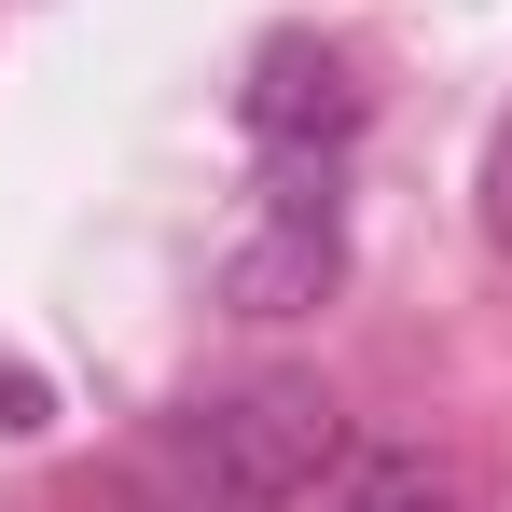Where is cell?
<instances>
[{
    "label": "cell",
    "mask_w": 512,
    "mask_h": 512,
    "mask_svg": "<svg viewBox=\"0 0 512 512\" xmlns=\"http://www.w3.org/2000/svg\"><path fill=\"white\" fill-rule=\"evenodd\" d=\"M236 111H250L263 153H333L346 125H360V84H346L333 42H305V28H277L250 56V84H236Z\"/></svg>",
    "instance_id": "3"
},
{
    "label": "cell",
    "mask_w": 512,
    "mask_h": 512,
    "mask_svg": "<svg viewBox=\"0 0 512 512\" xmlns=\"http://www.w3.org/2000/svg\"><path fill=\"white\" fill-rule=\"evenodd\" d=\"M333 512H471V485H457L443 457H402V443H388V457H346L333 471Z\"/></svg>",
    "instance_id": "4"
},
{
    "label": "cell",
    "mask_w": 512,
    "mask_h": 512,
    "mask_svg": "<svg viewBox=\"0 0 512 512\" xmlns=\"http://www.w3.org/2000/svg\"><path fill=\"white\" fill-rule=\"evenodd\" d=\"M333 277H346V222H333V180L305 167V153H277L263 208L236 222V250H222V305H236V319H305V305H319Z\"/></svg>",
    "instance_id": "2"
},
{
    "label": "cell",
    "mask_w": 512,
    "mask_h": 512,
    "mask_svg": "<svg viewBox=\"0 0 512 512\" xmlns=\"http://www.w3.org/2000/svg\"><path fill=\"white\" fill-rule=\"evenodd\" d=\"M485 236H499V250H512V111H499V125H485Z\"/></svg>",
    "instance_id": "5"
},
{
    "label": "cell",
    "mask_w": 512,
    "mask_h": 512,
    "mask_svg": "<svg viewBox=\"0 0 512 512\" xmlns=\"http://www.w3.org/2000/svg\"><path fill=\"white\" fill-rule=\"evenodd\" d=\"M346 471V402L319 374H250L153 429V512H291Z\"/></svg>",
    "instance_id": "1"
}]
</instances>
